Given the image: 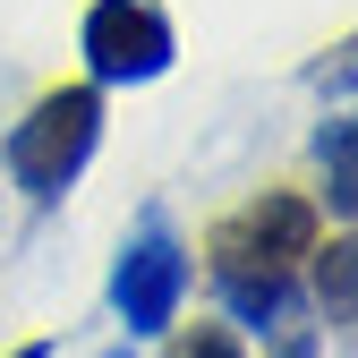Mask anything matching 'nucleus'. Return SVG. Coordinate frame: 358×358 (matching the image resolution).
Segmentation results:
<instances>
[{
	"label": "nucleus",
	"mask_w": 358,
	"mask_h": 358,
	"mask_svg": "<svg viewBox=\"0 0 358 358\" xmlns=\"http://www.w3.org/2000/svg\"><path fill=\"white\" fill-rule=\"evenodd\" d=\"M307 256H316V299H324V316H333V324H350V239L307 248Z\"/></svg>",
	"instance_id": "6"
},
{
	"label": "nucleus",
	"mask_w": 358,
	"mask_h": 358,
	"mask_svg": "<svg viewBox=\"0 0 358 358\" xmlns=\"http://www.w3.org/2000/svg\"><path fill=\"white\" fill-rule=\"evenodd\" d=\"M17 358H52V341H26V350H17Z\"/></svg>",
	"instance_id": "9"
},
{
	"label": "nucleus",
	"mask_w": 358,
	"mask_h": 358,
	"mask_svg": "<svg viewBox=\"0 0 358 358\" xmlns=\"http://www.w3.org/2000/svg\"><path fill=\"white\" fill-rule=\"evenodd\" d=\"M103 358H128V350H103Z\"/></svg>",
	"instance_id": "10"
},
{
	"label": "nucleus",
	"mask_w": 358,
	"mask_h": 358,
	"mask_svg": "<svg viewBox=\"0 0 358 358\" xmlns=\"http://www.w3.org/2000/svg\"><path fill=\"white\" fill-rule=\"evenodd\" d=\"M179 299H188V248L162 231V213H145L137 239L111 264V316L128 324V341H145V333L179 324Z\"/></svg>",
	"instance_id": "4"
},
{
	"label": "nucleus",
	"mask_w": 358,
	"mask_h": 358,
	"mask_svg": "<svg viewBox=\"0 0 358 358\" xmlns=\"http://www.w3.org/2000/svg\"><path fill=\"white\" fill-rule=\"evenodd\" d=\"M171 358H248V350H239L231 324H196V333H179V341H171Z\"/></svg>",
	"instance_id": "7"
},
{
	"label": "nucleus",
	"mask_w": 358,
	"mask_h": 358,
	"mask_svg": "<svg viewBox=\"0 0 358 358\" xmlns=\"http://www.w3.org/2000/svg\"><path fill=\"white\" fill-rule=\"evenodd\" d=\"M77 52L94 85H154L179 60V26L162 0H94L77 26Z\"/></svg>",
	"instance_id": "3"
},
{
	"label": "nucleus",
	"mask_w": 358,
	"mask_h": 358,
	"mask_svg": "<svg viewBox=\"0 0 358 358\" xmlns=\"http://www.w3.org/2000/svg\"><path fill=\"white\" fill-rule=\"evenodd\" d=\"M94 145H103V85H52V94L9 128L0 162H9V179H17L34 205H60L77 179H85Z\"/></svg>",
	"instance_id": "2"
},
{
	"label": "nucleus",
	"mask_w": 358,
	"mask_h": 358,
	"mask_svg": "<svg viewBox=\"0 0 358 358\" xmlns=\"http://www.w3.org/2000/svg\"><path fill=\"white\" fill-rule=\"evenodd\" d=\"M307 248H316V205L290 196V188L239 205L231 222H213L205 273H213V299L231 307V324H248V333H282L290 324Z\"/></svg>",
	"instance_id": "1"
},
{
	"label": "nucleus",
	"mask_w": 358,
	"mask_h": 358,
	"mask_svg": "<svg viewBox=\"0 0 358 358\" xmlns=\"http://www.w3.org/2000/svg\"><path fill=\"white\" fill-rule=\"evenodd\" d=\"M282 358H316V333H290V341H282Z\"/></svg>",
	"instance_id": "8"
},
{
	"label": "nucleus",
	"mask_w": 358,
	"mask_h": 358,
	"mask_svg": "<svg viewBox=\"0 0 358 358\" xmlns=\"http://www.w3.org/2000/svg\"><path fill=\"white\" fill-rule=\"evenodd\" d=\"M316 162H324V196H333V213L350 222V213H358V154H350V111H333V120L316 128Z\"/></svg>",
	"instance_id": "5"
}]
</instances>
